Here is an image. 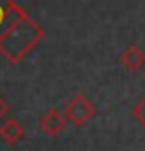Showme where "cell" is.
Instances as JSON below:
<instances>
[{"mask_svg": "<svg viewBox=\"0 0 145 151\" xmlns=\"http://www.w3.org/2000/svg\"><path fill=\"white\" fill-rule=\"evenodd\" d=\"M66 125H68V118L64 116V112H59L57 109H48L39 118L41 131L48 137H57V134L64 133Z\"/></svg>", "mask_w": 145, "mask_h": 151, "instance_id": "cell-3", "label": "cell"}, {"mask_svg": "<svg viewBox=\"0 0 145 151\" xmlns=\"http://www.w3.org/2000/svg\"><path fill=\"white\" fill-rule=\"evenodd\" d=\"M24 137V127L19 122L17 118H6L4 122H0V138H2L6 144H17Z\"/></svg>", "mask_w": 145, "mask_h": 151, "instance_id": "cell-5", "label": "cell"}, {"mask_svg": "<svg viewBox=\"0 0 145 151\" xmlns=\"http://www.w3.org/2000/svg\"><path fill=\"white\" fill-rule=\"evenodd\" d=\"M96 114V105L83 94H75L64 105V116L74 125H83Z\"/></svg>", "mask_w": 145, "mask_h": 151, "instance_id": "cell-2", "label": "cell"}, {"mask_svg": "<svg viewBox=\"0 0 145 151\" xmlns=\"http://www.w3.org/2000/svg\"><path fill=\"white\" fill-rule=\"evenodd\" d=\"M26 11L15 2V0H0V37H2L7 28L17 19L24 17Z\"/></svg>", "mask_w": 145, "mask_h": 151, "instance_id": "cell-4", "label": "cell"}, {"mask_svg": "<svg viewBox=\"0 0 145 151\" xmlns=\"http://www.w3.org/2000/svg\"><path fill=\"white\" fill-rule=\"evenodd\" d=\"M119 63L125 65L129 70H138L145 65V52L140 50L136 44H131L129 48H125L119 55Z\"/></svg>", "mask_w": 145, "mask_h": 151, "instance_id": "cell-6", "label": "cell"}, {"mask_svg": "<svg viewBox=\"0 0 145 151\" xmlns=\"http://www.w3.org/2000/svg\"><path fill=\"white\" fill-rule=\"evenodd\" d=\"M42 26L26 13L7 28V32L0 37V54L9 63L22 61L42 39Z\"/></svg>", "mask_w": 145, "mask_h": 151, "instance_id": "cell-1", "label": "cell"}, {"mask_svg": "<svg viewBox=\"0 0 145 151\" xmlns=\"http://www.w3.org/2000/svg\"><path fill=\"white\" fill-rule=\"evenodd\" d=\"M132 116L140 122V125L145 127V98H140V100L132 105Z\"/></svg>", "mask_w": 145, "mask_h": 151, "instance_id": "cell-7", "label": "cell"}, {"mask_svg": "<svg viewBox=\"0 0 145 151\" xmlns=\"http://www.w3.org/2000/svg\"><path fill=\"white\" fill-rule=\"evenodd\" d=\"M9 112V103H7L2 96H0V122H2V118Z\"/></svg>", "mask_w": 145, "mask_h": 151, "instance_id": "cell-8", "label": "cell"}]
</instances>
